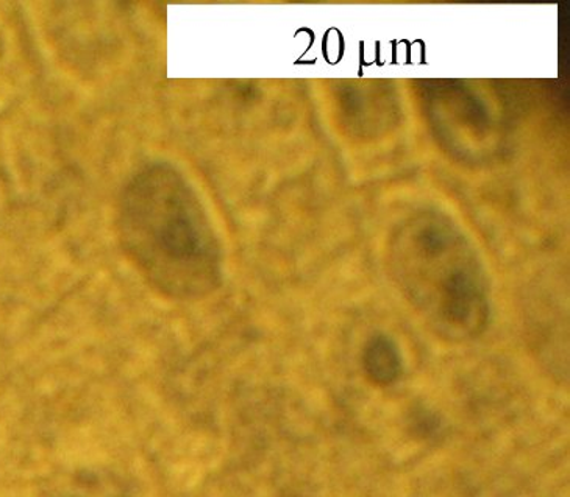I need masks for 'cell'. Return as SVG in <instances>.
Instances as JSON below:
<instances>
[{
    "label": "cell",
    "mask_w": 570,
    "mask_h": 497,
    "mask_svg": "<svg viewBox=\"0 0 570 497\" xmlns=\"http://www.w3.org/2000/svg\"><path fill=\"white\" fill-rule=\"evenodd\" d=\"M50 497H137L129 485L104 469H79L63 477Z\"/></svg>",
    "instance_id": "obj_1"
},
{
    "label": "cell",
    "mask_w": 570,
    "mask_h": 497,
    "mask_svg": "<svg viewBox=\"0 0 570 497\" xmlns=\"http://www.w3.org/2000/svg\"><path fill=\"white\" fill-rule=\"evenodd\" d=\"M364 365L372 382L380 387L391 386L401 375L399 357L386 341H379L367 351Z\"/></svg>",
    "instance_id": "obj_2"
},
{
    "label": "cell",
    "mask_w": 570,
    "mask_h": 497,
    "mask_svg": "<svg viewBox=\"0 0 570 497\" xmlns=\"http://www.w3.org/2000/svg\"><path fill=\"white\" fill-rule=\"evenodd\" d=\"M413 429L414 433L421 434L422 437H430V435L436 434V430L440 429V419L426 409H419L414 411Z\"/></svg>",
    "instance_id": "obj_3"
}]
</instances>
